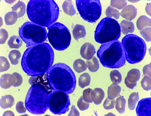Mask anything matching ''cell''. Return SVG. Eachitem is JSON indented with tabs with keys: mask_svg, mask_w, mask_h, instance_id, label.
I'll list each match as a JSON object with an SVG mask.
<instances>
[{
	"mask_svg": "<svg viewBox=\"0 0 151 116\" xmlns=\"http://www.w3.org/2000/svg\"><path fill=\"white\" fill-rule=\"evenodd\" d=\"M23 41L21 37L18 36H12L8 42L9 48L12 49H18L22 45Z\"/></svg>",
	"mask_w": 151,
	"mask_h": 116,
	"instance_id": "603a6c76",
	"label": "cell"
},
{
	"mask_svg": "<svg viewBox=\"0 0 151 116\" xmlns=\"http://www.w3.org/2000/svg\"><path fill=\"white\" fill-rule=\"evenodd\" d=\"M92 91V89L88 88L83 91V97L85 102L89 103H92L93 102L91 98V93Z\"/></svg>",
	"mask_w": 151,
	"mask_h": 116,
	"instance_id": "f35d334b",
	"label": "cell"
},
{
	"mask_svg": "<svg viewBox=\"0 0 151 116\" xmlns=\"http://www.w3.org/2000/svg\"><path fill=\"white\" fill-rule=\"evenodd\" d=\"M116 104V101L114 99H110L108 98H106L104 102L103 106L106 110H110L114 107Z\"/></svg>",
	"mask_w": 151,
	"mask_h": 116,
	"instance_id": "b9f144b4",
	"label": "cell"
},
{
	"mask_svg": "<svg viewBox=\"0 0 151 116\" xmlns=\"http://www.w3.org/2000/svg\"><path fill=\"white\" fill-rule=\"evenodd\" d=\"M21 56L20 51L17 50H13L9 52V58L13 65H17Z\"/></svg>",
	"mask_w": 151,
	"mask_h": 116,
	"instance_id": "f546056e",
	"label": "cell"
},
{
	"mask_svg": "<svg viewBox=\"0 0 151 116\" xmlns=\"http://www.w3.org/2000/svg\"><path fill=\"white\" fill-rule=\"evenodd\" d=\"M14 97L12 95H8L4 96L0 100V106L2 109H6L11 108L14 104Z\"/></svg>",
	"mask_w": 151,
	"mask_h": 116,
	"instance_id": "e0dca14e",
	"label": "cell"
},
{
	"mask_svg": "<svg viewBox=\"0 0 151 116\" xmlns=\"http://www.w3.org/2000/svg\"><path fill=\"white\" fill-rule=\"evenodd\" d=\"M29 79L32 85L27 93L25 106L28 111L35 115L44 114L49 108V100L52 90L48 82L42 79Z\"/></svg>",
	"mask_w": 151,
	"mask_h": 116,
	"instance_id": "7a4b0ae2",
	"label": "cell"
},
{
	"mask_svg": "<svg viewBox=\"0 0 151 116\" xmlns=\"http://www.w3.org/2000/svg\"><path fill=\"white\" fill-rule=\"evenodd\" d=\"M146 11L150 16H151V3L147 5L146 7Z\"/></svg>",
	"mask_w": 151,
	"mask_h": 116,
	"instance_id": "7dc6e473",
	"label": "cell"
},
{
	"mask_svg": "<svg viewBox=\"0 0 151 116\" xmlns=\"http://www.w3.org/2000/svg\"><path fill=\"white\" fill-rule=\"evenodd\" d=\"M95 53V47L90 43H85L81 47V56L86 60H89L92 59Z\"/></svg>",
	"mask_w": 151,
	"mask_h": 116,
	"instance_id": "5bb4252c",
	"label": "cell"
},
{
	"mask_svg": "<svg viewBox=\"0 0 151 116\" xmlns=\"http://www.w3.org/2000/svg\"><path fill=\"white\" fill-rule=\"evenodd\" d=\"M140 33L146 41L151 42V28L150 27L144 28L140 32Z\"/></svg>",
	"mask_w": 151,
	"mask_h": 116,
	"instance_id": "60d3db41",
	"label": "cell"
},
{
	"mask_svg": "<svg viewBox=\"0 0 151 116\" xmlns=\"http://www.w3.org/2000/svg\"><path fill=\"white\" fill-rule=\"evenodd\" d=\"M110 77L113 84H118L122 82V75L118 70H114L111 71L110 72Z\"/></svg>",
	"mask_w": 151,
	"mask_h": 116,
	"instance_id": "836d02e7",
	"label": "cell"
},
{
	"mask_svg": "<svg viewBox=\"0 0 151 116\" xmlns=\"http://www.w3.org/2000/svg\"><path fill=\"white\" fill-rule=\"evenodd\" d=\"M62 8L64 13L68 15L73 16L76 13V11L71 1H65L62 5Z\"/></svg>",
	"mask_w": 151,
	"mask_h": 116,
	"instance_id": "cb8c5ba5",
	"label": "cell"
},
{
	"mask_svg": "<svg viewBox=\"0 0 151 116\" xmlns=\"http://www.w3.org/2000/svg\"><path fill=\"white\" fill-rule=\"evenodd\" d=\"M73 34L75 39L78 41L79 39L84 38L86 35V28L83 25L77 24L73 30Z\"/></svg>",
	"mask_w": 151,
	"mask_h": 116,
	"instance_id": "d6986e66",
	"label": "cell"
},
{
	"mask_svg": "<svg viewBox=\"0 0 151 116\" xmlns=\"http://www.w3.org/2000/svg\"><path fill=\"white\" fill-rule=\"evenodd\" d=\"M105 97V93L102 89L96 88L93 90L91 98L93 102L96 105L101 104Z\"/></svg>",
	"mask_w": 151,
	"mask_h": 116,
	"instance_id": "2e32d148",
	"label": "cell"
},
{
	"mask_svg": "<svg viewBox=\"0 0 151 116\" xmlns=\"http://www.w3.org/2000/svg\"><path fill=\"white\" fill-rule=\"evenodd\" d=\"M76 3L78 11L85 21L94 23L101 17L102 9L99 0H76Z\"/></svg>",
	"mask_w": 151,
	"mask_h": 116,
	"instance_id": "30bf717a",
	"label": "cell"
},
{
	"mask_svg": "<svg viewBox=\"0 0 151 116\" xmlns=\"http://www.w3.org/2000/svg\"><path fill=\"white\" fill-rule=\"evenodd\" d=\"M8 37L9 34L7 31L4 29H1L0 30V44H4Z\"/></svg>",
	"mask_w": 151,
	"mask_h": 116,
	"instance_id": "7bdbcfd3",
	"label": "cell"
},
{
	"mask_svg": "<svg viewBox=\"0 0 151 116\" xmlns=\"http://www.w3.org/2000/svg\"><path fill=\"white\" fill-rule=\"evenodd\" d=\"M27 13L33 23L48 27L57 21L59 9L53 0H30L27 4Z\"/></svg>",
	"mask_w": 151,
	"mask_h": 116,
	"instance_id": "3957f363",
	"label": "cell"
},
{
	"mask_svg": "<svg viewBox=\"0 0 151 116\" xmlns=\"http://www.w3.org/2000/svg\"><path fill=\"white\" fill-rule=\"evenodd\" d=\"M16 110L19 114H23L26 112L27 109L24 106V103L22 102H19L16 105Z\"/></svg>",
	"mask_w": 151,
	"mask_h": 116,
	"instance_id": "ee69618b",
	"label": "cell"
},
{
	"mask_svg": "<svg viewBox=\"0 0 151 116\" xmlns=\"http://www.w3.org/2000/svg\"><path fill=\"white\" fill-rule=\"evenodd\" d=\"M142 87L144 90L149 91L151 90V78L149 76H145L141 81Z\"/></svg>",
	"mask_w": 151,
	"mask_h": 116,
	"instance_id": "8d00e7d4",
	"label": "cell"
},
{
	"mask_svg": "<svg viewBox=\"0 0 151 116\" xmlns=\"http://www.w3.org/2000/svg\"><path fill=\"white\" fill-rule=\"evenodd\" d=\"M18 18L17 13L13 11L8 12L5 15V23L7 25H13L17 22Z\"/></svg>",
	"mask_w": 151,
	"mask_h": 116,
	"instance_id": "83f0119b",
	"label": "cell"
},
{
	"mask_svg": "<svg viewBox=\"0 0 151 116\" xmlns=\"http://www.w3.org/2000/svg\"><path fill=\"white\" fill-rule=\"evenodd\" d=\"M0 86L4 89L10 88L12 86L11 74H8L2 75L0 79Z\"/></svg>",
	"mask_w": 151,
	"mask_h": 116,
	"instance_id": "d4e9b609",
	"label": "cell"
},
{
	"mask_svg": "<svg viewBox=\"0 0 151 116\" xmlns=\"http://www.w3.org/2000/svg\"><path fill=\"white\" fill-rule=\"evenodd\" d=\"M48 41L55 49L61 51L67 49L70 44L71 35L65 25L55 22L48 27Z\"/></svg>",
	"mask_w": 151,
	"mask_h": 116,
	"instance_id": "9c48e42d",
	"label": "cell"
},
{
	"mask_svg": "<svg viewBox=\"0 0 151 116\" xmlns=\"http://www.w3.org/2000/svg\"><path fill=\"white\" fill-rule=\"evenodd\" d=\"M91 82V77L87 73H84L80 75L79 79V86L82 88L89 85Z\"/></svg>",
	"mask_w": 151,
	"mask_h": 116,
	"instance_id": "4dcf8cb0",
	"label": "cell"
},
{
	"mask_svg": "<svg viewBox=\"0 0 151 116\" xmlns=\"http://www.w3.org/2000/svg\"><path fill=\"white\" fill-rule=\"evenodd\" d=\"M86 64L88 69L91 72H96L99 69V61L95 57H93L89 60H87Z\"/></svg>",
	"mask_w": 151,
	"mask_h": 116,
	"instance_id": "484cf974",
	"label": "cell"
},
{
	"mask_svg": "<svg viewBox=\"0 0 151 116\" xmlns=\"http://www.w3.org/2000/svg\"><path fill=\"white\" fill-rule=\"evenodd\" d=\"M47 82L52 91L72 94L76 85V77L71 69L64 63H56L47 72Z\"/></svg>",
	"mask_w": 151,
	"mask_h": 116,
	"instance_id": "277c9868",
	"label": "cell"
},
{
	"mask_svg": "<svg viewBox=\"0 0 151 116\" xmlns=\"http://www.w3.org/2000/svg\"><path fill=\"white\" fill-rule=\"evenodd\" d=\"M137 27L139 30H142L143 29L148 27H150L151 26V20L150 18L143 15L138 18L137 21Z\"/></svg>",
	"mask_w": 151,
	"mask_h": 116,
	"instance_id": "44dd1931",
	"label": "cell"
},
{
	"mask_svg": "<svg viewBox=\"0 0 151 116\" xmlns=\"http://www.w3.org/2000/svg\"><path fill=\"white\" fill-rule=\"evenodd\" d=\"M106 15L107 17L111 18V17H113L118 19L119 18L120 13L117 9L110 6L106 9Z\"/></svg>",
	"mask_w": 151,
	"mask_h": 116,
	"instance_id": "e575fe53",
	"label": "cell"
},
{
	"mask_svg": "<svg viewBox=\"0 0 151 116\" xmlns=\"http://www.w3.org/2000/svg\"><path fill=\"white\" fill-rule=\"evenodd\" d=\"M87 65L84 61L81 59H78L73 63V68L77 72L80 73L86 71Z\"/></svg>",
	"mask_w": 151,
	"mask_h": 116,
	"instance_id": "4316f807",
	"label": "cell"
},
{
	"mask_svg": "<svg viewBox=\"0 0 151 116\" xmlns=\"http://www.w3.org/2000/svg\"><path fill=\"white\" fill-rule=\"evenodd\" d=\"M97 55L102 65L107 68H119L126 62L123 48L119 40L102 44Z\"/></svg>",
	"mask_w": 151,
	"mask_h": 116,
	"instance_id": "5b68a950",
	"label": "cell"
},
{
	"mask_svg": "<svg viewBox=\"0 0 151 116\" xmlns=\"http://www.w3.org/2000/svg\"><path fill=\"white\" fill-rule=\"evenodd\" d=\"M139 99V97L138 93L133 92L131 94L128 101V106L130 110H132L134 109L136 104Z\"/></svg>",
	"mask_w": 151,
	"mask_h": 116,
	"instance_id": "1f68e13d",
	"label": "cell"
},
{
	"mask_svg": "<svg viewBox=\"0 0 151 116\" xmlns=\"http://www.w3.org/2000/svg\"><path fill=\"white\" fill-rule=\"evenodd\" d=\"M111 6L113 7L116 8V9H124L127 6V3L126 1H111Z\"/></svg>",
	"mask_w": 151,
	"mask_h": 116,
	"instance_id": "74e56055",
	"label": "cell"
},
{
	"mask_svg": "<svg viewBox=\"0 0 151 116\" xmlns=\"http://www.w3.org/2000/svg\"><path fill=\"white\" fill-rule=\"evenodd\" d=\"M126 102V100L123 96L119 97L116 100V109L119 114H122L125 112Z\"/></svg>",
	"mask_w": 151,
	"mask_h": 116,
	"instance_id": "f1b7e54d",
	"label": "cell"
},
{
	"mask_svg": "<svg viewBox=\"0 0 151 116\" xmlns=\"http://www.w3.org/2000/svg\"><path fill=\"white\" fill-rule=\"evenodd\" d=\"M11 82L12 86L15 87H18L22 84V77L18 73H13L11 74Z\"/></svg>",
	"mask_w": 151,
	"mask_h": 116,
	"instance_id": "d6a6232c",
	"label": "cell"
},
{
	"mask_svg": "<svg viewBox=\"0 0 151 116\" xmlns=\"http://www.w3.org/2000/svg\"><path fill=\"white\" fill-rule=\"evenodd\" d=\"M68 116H80V114H79V111L74 105L71 107V111L70 112Z\"/></svg>",
	"mask_w": 151,
	"mask_h": 116,
	"instance_id": "bcb514c9",
	"label": "cell"
},
{
	"mask_svg": "<svg viewBox=\"0 0 151 116\" xmlns=\"http://www.w3.org/2000/svg\"><path fill=\"white\" fill-rule=\"evenodd\" d=\"M121 88L118 84H111L109 86L108 90V98L110 99H114L120 95L121 92Z\"/></svg>",
	"mask_w": 151,
	"mask_h": 116,
	"instance_id": "7402d4cb",
	"label": "cell"
},
{
	"mask_svg": "<svg viewBox=\"0 0 151 116\" xmlns=\"http://www.w3.org/2000/svg\"><path fill=\"white\" fill-rule=\"evenodd\" d=\"M70 100L68 94L63 92L54 91L50 95L49 109L55 115L65 114L69 110Z\"/></svg>",
	"mask_w": 151,
	"mask_h": 116,
	"instance_id": "8fae6325",
	"label": "cell"
},
{
	"mask_svg": "<svg viewBox=\"0 0 151 116\" xmlns=\"http://www.w3.org/2000/svg\"><path fill=\"white\" fill-rule=\"evenodd\" d=\"M141 72L139 70L133 69L128 72L127 76L125 79L127 87L130 89H133L137 85V82L140 79Z\"/></svg>",
	"mask_w": 151,
	"mask_h": 116,
	"instance_id": "4fadbf2b",
	"label": "cell"
},
{
	"mask_svg": "<svg viewBox=\"0 0 151 116\" xmlns=\"http://www.w3.org/2000/svg\"><path fill=\"white\" fill-rule=\"evenodd\" d=\"M78 107L82 111H84L87 110L88 109L90 106V104L84 100L83 99V96L81 97L78 100L77 102Z\"/></svg>",
	"mask_w": 151,
	"mask_h": 116,
	"instance_id": "ab89813d",
	"label": "cell"
},
{
	"mask_svg": "<svg viewBox=\"0 0 151 116\" xmlns=\"http://www.w3.org/2000/svg\"><path fill=\"white\" fill-rule=\"evenodd\" d=\"M10 67V64L7 59L4 57H0V72L8 71Z\"/></svg>",
	"mask_w": 151,
	"mask_h": 116,
	"instance_id": "d590c367",
	"label": "cell"
},
{
	"mask_svg": "<svg viewBox=\"0 0 151 116\" xmlns=\"http://www.w3.org/2000/svg\"><path fill=\"white\" fill-rule=\"evenodd\" d=\"M143 71L144 76H149L151 77V63L145 66L144 67Z\"/></svg>",
	"mask_w": 151,
	"mask_h": 116,
	"instance_id": "f6af8a7d",
	"label": "cell"
},
{
	"mask_svg": "<svg viewBox=\"0 0 151 116\" xmlns=\"http://www.w3.org/2000/svg\"><path fill=\"white\" fill-rule=\"evenodd\" d=\"M19 34L28 47L44 43L47 39L48 34L44 27L30 21L24 23L19 28Z\"/></svg>",
	"mask_w": 151,
	"mask_h": 116,
	"instance_id": "ba28073f",
	"label": "cell"
},
{
	"mask_svg": "<svg viewBox=\"0 0 151 116\" xmlns=\"http://www.w3.org/2000/svg\"><path fill=\"white\" fill-rule=\"evenodd\" d=\"M151 98H144L138 102L136 113L138 116H151Z\"/></svg>",
	"mask_w": 151,
	"mask_h": 116,
	"instance_id": "7c38bea8",
	"label": "cell"
},
{
	"mask_svg": "<svg viewBox=\"0 0 151 116\" xmlns=\"http://www.w3.org/2000/svg\"><path fill=\"white\" fill-rule=\"evenodd\" d=\"M121 31L123 34L126 35L133 33L134 31V26L132 21L124 20L120 24Z\"/></svg>",
	"mask_w": 151,
	"mask_h": 116,
	"instance_id": "ffe728a7",
	"label": "cell"
},
{
	"mask_svg": "<svg viewBox=\"0 0 151 116\" xmlns=\"http://www.w3.org/2000/svg\"><path fill=\"white\" fill-rule=\"evenodd\" d=\"M55 54L47 43L28 47L24 52L21 65L24 72L32 77L42 76L52 67Z\"/></svg>",
	"mask_w": 151,
	"mask_h": 116,
	"instance_id": "6da1fadb",
	"label": "cell"
},
{
	"mask_svg": "<svg viewBox=\"0 0 151 116\" xmlns=\"http://www.w3.org/2000/svg\"><path fill=\"white\" fill-rule=\"evenodd\" d=\"M120 25L114 19L106 17L102 19L96 29L94 33L95 41L104 44L117 40L121 36Z\"/></svg>",
	"mask_w": 151,
	"mask_h": 116,
	"instance_id": "52a82bcc",
	"label": "cell"
},
{
	"mask_svg": "<svg viewBox=\"0 0 151 116\" xmlns=\"http://www.w3.org/2000/svg\"><path fill=\"white\" fill-rule=\"evenodd\" d=\"M3 116H14V113H13V112L11 111H6L5 112Z\"/></svg>",
	"mask_w": 151,
	"mask_h": 116,
	"instance_id": "c3c4849f",
	"label": "cell"
},
{
	"mask_svg": "<svg viewBox=\"0 0 151 116\" xmlns=\"http://www.w3.org/2000/svg\"><path fill=\"white\" fill-rule=\"evenodd\" d=\"M137 9L134 6L130 5L123 9L120 15L123 18L128 21H132L137 16Z\"/></svg>",
	"mask_w": 151,
	"mask_h": 116,
	"instance_id": "9a60e30c",
	"label": "cell"
},
{
	"mask_svg": "<svg viewBox=\"0 0 151 116\" xmlns=\"http://www.w3.org/2000/svg\"><path fill=\"white\" fill-rule=\"evenodd\" d=\"M26 5L24 2L19 1L12 8V11L17 13L18 18L22 17L26 12Z\"/></svg>",
	"mask_w": 151,
	"mask_h": 116,
	"instance_id": "ac0fdd59",
	"label": "cell"
},
{
	"mask_svg": "<svg viewBox=\"0 0 151 116\" xmlns=\"http://www.w3.org/2000/svg\"><path fill=\"white\" fill-rule=\"evenodd\" d=\"M121 44L128 63L131 64L139 63L145 57L146 44L139 36L132 34L126 35L123 38Z\"/></svg>",
	"mask_w": 151,
	"mask_h": 116,
	"instance_id": "8992f818",
	"label": "cell"
}]
</instances>
